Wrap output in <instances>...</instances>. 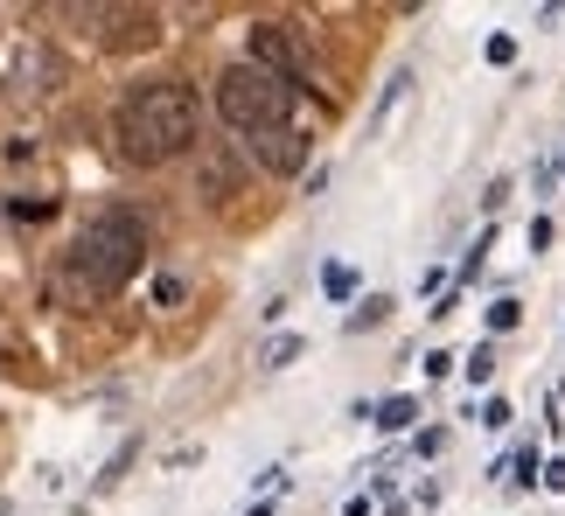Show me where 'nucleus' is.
Returning <instances> with one entry per match:
<instances>
[{
    "mask_svg": "<svg viewBox=\"0 0 565 516\" xmlns=\"http://www.w3.org/2000/svg\"><path fill=\"white\" fill-rule=\"evenodd\" d=\"M482 426H510V398H489L482 405Z\"/></svg>",
    "mask_w": 565,
    "mask_h": 516,
    "instance_id": "6ab92c4d",
    "label": "nucleus"
},
{
    "mask_svg": "<svg viewBox=\"0 0 565 516\" xmlns=\"http://www.w3.org/2000/svg\"><path fill=\"white\" fill-rule=\"evenodd\" d=\"M140 258H147V230H140V217H134L126 203H105L98 217L77 230L71 258H63V287H77L84 300H105V293H119L126 279L140 272Z\"/></svg>",
    "mask_w": 565,
    "mask_h": 516,
    "instance_id": "f03ea898",
    "label": "nucleus"
},
{
    "mask_svg": "<svg viewBox=\"0 0 565 516\" xmlns=\"http://www.w3.org/2000/svg\"><path fill=\"white\" fill-rule=\"evenodd\" d=\"M252 161L266 168V175H300V168H308V133H300V126L258 133V140H252Z\"/></svg>",
    "mask_w": 565,
    "mask_h": 516,
    "instance_id": "423d86ee",
    "label": "nucleus"
},
{
    "mask_svg": "<svg viewBox=\"0 0 565 516\" xmlns=\"http://www.w3.org/2000/svg\"><path fill=\"white\" fill-rule=\"evenodd\" d=\"M134 454H140V447H134V440H126V447H119V454H113V461H105V475H98V496H105V488H119V482H126V467H134Z\"/></svg>",
    "mask_w": 565,
    "mask_h": 516,
    "instance_id": "9d476101",
    "label": "nucleus"
},
{
    "mask_svg": "<svg viewBox=\"0 0 565 516\" xmlns=\"http://www.w3.org/2000/svg\"><path fill=\"white\" fill-rule=\"evenodd\" d=\"M113 133H119V154L140 161V168L175 161L182 147H195V92H189V84H175V77L140 84V92L119 98Z\"/></svg>",
    "mask_w": 565,
    "mask_h": 516,
    "instance_id": "f257e3e1",
    "label": "nucleus"
},
{
    "mask_svg": "<svg viewBox=\"0 0 565 516\" xmlns=\"http://www.w3.org/2000/svg\"><path fill=\"white\" fill-rule=\"evenodd\" d=\"M516 321H524V300H495V308H489V329L495 335H510Z\"/></svg>",
    "mask_w": 565,
    "mask_h": 516,
    "instance_id": "4468645a",
    "label": "nucleus"
},
{
    "mask_svg": "<svg viewBox=\"0 0 565 516\" xmlns=\"http://www.w3.org/2000/svg\"><path fill=\"white\" fill-rule=\"evenodd\" d=\"M342 516H371V496H350V509H342Z\"/></svg>",
    "mask_w": 565,
    "mask_h": 516,
    "instance_id": "412c9836",
    "label": "nucleus"
},
{
    "mask_svg": "<svg viewBox=\"0 0 565 516\" xmlns=\"http://www.w3.org/2000/svg\"><path fill=\"white\" fill-rule=\"evenodd\" d=\"M8 209H14V217H21V224H42V217H50V209H56V203H50V196H35V203H29V196H14Z\"/></svg>",
    "mask_w": 565,
    "mask_h": 516,
    "instance_id": "dca6fc26",
    "label": "nucleus"
},
{
    "mask_svg": "<svg viewBox=\"0 0 565 516\" xmlns=\"http://www.w3.org/2000/svg\"><path fill=\"white\" fill-rule=\"evenodd\" d=\"M0 217H8V203H0Z\"/></svg>",
    "mask_w": 565,
    "mask_h": 516,
    "instance_id": "4be33fe9",
    "label": "nucleus"
},
{
    "mask_svg": "<svg viewBox=\"0 0 565 516\" xmlns=\"http://www.w3.org/2000/svg\"><path fill=\"white\" fill-rule=\"evenodd\" d=\"M195 189H203L210 203H231L237 189H245V154H237V147H203V161H195Z\"/></svg>",
    "mask_w": 565,
    "mask_h": 516,
    "instance_id": "39448f33",
    "label": "nucleus"
},
{
    "mask_svg": "<svg viewBox=\"0 0 565 516\" xmlns=\"http://www.w3.org/2000/svg\"><path fill=\"white\" fill-rule=\"evenodd\" d=\"M545 488H558V496H565V461H552V467H545Z\"/></svg>",
    "mask_w": 565,
    "mask_h": 516,
    "instance_id": "aec40b11",
    "label": "nucleus"
},
{
    "mask_svg": "<svg viewBox=\"0 0 565 516\" xmlns=\"http://www.w3.org/2000/svg\"><path fill=\"white\" fill-rule=\"evenodd\" d=\"M489 63H516V42L510 35H489Z\"/></svg>",
    "mask_w": 565,
    "mask_h": 516,
    "instance_id": "a211bd4d",
    "label": "nucleus"
},
{
    "mask_svg": "<svg viewBox=\"0 0 565 516\" xmlns=\"http://www.w3.org/2000/svg\"><path fill=\"white\" fill-rule=\"evenodd\" d=\"M384 314H391V300H384V293H377V300H363V308H356V314H350V329H356V335H363V329H377V321H384Z\"/></svg>",
    "mask_w": 565,
    "mask_h": 516,
    "instance_id": "2eb2a0df",
    "label": "nucleus"
},
{
    "mask_svg": "<svg viewBox=\"0 0 565 516\" xmlns=\"http://www.w3.org/2000/svg\"><path fill=\"white\" fill-rule=\"evenodd\" d=\"M461 370H468V384H489V377H495V350L482 342L475 356H461Z\"/></svg>",
    "mask_w": 565,
    "mask_h": 516,
    "instance_id": "ddd939ff",
    "label": "nucleus"
},
{
    "mask_svg": "<svg viewBox=\"0 0 565 516\" xmlns=\"http://www.w3.org/2000/svg\"><path fill=\"white\" fill-rule=\"evenodd\" d=\"M510 482H516V488H531V482H537V454H531V447L510 461Z\"/></svg>",
    "mask_w": 565,
    "mask_h": 516,
    "instance_id": "f3484780",
    "label": "nucleus"
},
{
    "mask_svg": "<svg viewBox=\"0 0 565 516\" xmlns=\"http://www.w3.org/2000/svg\"><path fill=\"white\" fill-rule=\"evenodd\" d=\"M412 419H419V405H412V398H384L377 405V426H384V433H405Z\"/></svg>",
    "mask_w": 565,
    "mask_h": 516,
    "instance_id": "6e6552de",
    "label": "nucleus"
},
{
    "mask_svg": "<svg viewBox=\"0 0 565 516\" xmlns=\"http://www.w3.org/2000/svg\"><path fill=\"white\" fill-rule=\"evenodd\" d=\"M321 293H329V300H350L356 293V272L350 266H329V272H321Z\"/></svg>",
    "mask_w": 565,
    "mask_h": 516,
    "instance_id": "f8f14e48",
    "label": "nucleus"
},
{
    "mask_svg": "<svg viewBox=\"0 0 565 516\" xmlns=\"http://www.w3.org/2000/svg\"><path fill=\"white\" fill-rule=\"evenodd\" d=\"M252 63H258V71H273L279 84H294V92H300V77H308V71H300V56H294V42H287V29H279V21H252Z\"/></svg>",
    "mask_w": 565,
    "mask_h": 516,
    "instance_id": "20e7f679",
    "label": "nucleus"
},
{
    "mask_svg": "<svg viewBox=\"0 0 565 516\" xmlns=\"http://www.w3.org/2000/svg\"><path fill=\"white\" fill-rule=\"evenodd\" d=\"M105 21H119V29L105 35V42H113V50H134V42H140V50H147V42L161 35V14H154V8H113V14H105Z\"/></svg>",
    "mask_w": 565,
    "mask_h": 516,
    "instance_id": "0eeeda50",
    "label": "nucleus"
},
{
    "mask_svg": "<svg viewBox=\"0 0 565 516\" xmlns=\"http://www.w3.org/2000/svg\"><path fill=\"white\" fill-rule=\"evenodd\" d=\"M182 300H189V279H182V272H161V279H154V308H161V314H175Z\"/></svg>",
    "mask_w": 565,
    "mask_h": 516,
    "instance_id": "1a4fd4ad",
    "label": "nucleus"
},
{
    "mask_svg": "<svg viewBox=\"0 0 565 516\" xmlns=\"http://www.w3.org/2000/svg\"><path fill=\"white\" fill-rule=\"evenodd\" d=\"M300 350H308L300 335H279L273 350H266V370H287V363H300Z\"/></svg>",
    "mask_w": 565,
    "mask_h": 516,
    "instance_id": "9b49d317",
    "label": "nucleus"
},
{
    "mask_svg": "<svg viewBox=\"0 0 565 516\" xmlns=\"http://www.w3.org/2000/svg\"><path fill=\"white\" fill-rule=\"evenodd\" d=\"M216 112H224L237 133H279L294 112V84H279L273 71H258V63H231L224 77H216Z\"/></svg>",
    "mask_w": 565,
    "mask_h": 516,
    "instance_id": "7ed1b4c3",
    "label": "nucleus"
},
{
    "mask_svg": "<svg viewBox=\"0 0 565 516\" xmlns=\"http://www.w3.org/2000/svg\"><path fill=\"white\" fill-rule=\"evenodd\" d=\"M0 516H8V503H0Z\"/></svg>",
    "mask_w": 565,
    "mask_h": 516,
    "instance_id": "5701e85b",
    "label": "nucleus"
}]
</instances>
